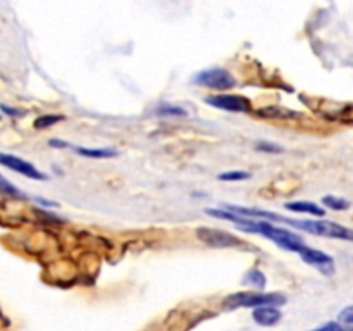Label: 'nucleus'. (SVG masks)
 Instances as JSON below:
<instances>
[{"label":"nucleus","instance_id":"f257e3e1","mask_svg":"<svg viewBox=\"0 0 353 331\" xmlns=\"http://www.w3.org/2000/svg\"><path fill=\"white\" fill-rule=\"evenodd\" d=\"M238 228L243 231H248V233L262 234V237L272 240L276 245H279L281 248H285V250L296 252V254H300V252L303 250V247H305V245H303L302 237L295 234L293 231L272 226V224L268 223V221L247 219L243 224H241V226H238Z\"/></svg>","mask_w":353,"mask_h":331},{"label":"nucleus","instance_id":"f03ea898","mask_svg":"<svg viewBox=\"0 0 353 331\" xmlns=\"http://www.w3.org/2000/svg\"><path fill=\"white\" fill-rule=\"evenodd\" d=\"M286 297L281 293H257V292H240L233 293L224 300L228 309H238V307H265V305H283Z\"/></svg>","mask_w":353,"mask_h":331},{"label":"nucleus","instance_id":"7ed1b4c3","mask_svg":"<svg viewBox=\"0 0 353 331\" xmlns=\"http://www.w3.org/2000/svg\"><path fill=\"white\" fill-rule=\"evenodd\" d=\"M285 224H290L293 228L307 231V233L317 234V237L326 238H341V240H352V231L341 224L331 223V221H296L285 217Z\"/></svg>","mask_w":353,"mask_h":331},{"label":"nucleus","instance_id":"20e7f679","mask_svg":"<svg viewBox=\"0 0 353 331\" xmlns=\"http://www.w3.org/2000/svg\"><path fill=\"white\" fill-rule=\"evenodd\" d=\"M193 83L199 86H203V88L209 90H230L236 85V79L233 78L230 71L226 69H207V71H200L193 76Z\"/></svg>","mask_w":353,"mask_h":331},{"label":"nucleus","instance_id":"39448f33","mask_svg":"<svg viewBox=\"0 0 353 331\" xmlns=\"http://www.w3.org/2000/svg\"><path fill=\"white\" fill-rule=\"evenodd\" d=\"M196 234H199V238L203 243L214 248H233L243 245V241L238 237H234V234L223 230H214V228H199Z\"/></svg>","mask_w":353,"mask_h":331},{"label":"nucleus","instance_id":"423d86ee","mask_svg":"<svg viewBox=\"0 0 353 331\" xmlns=\"http://www.w3.org/2000/svg\"><path fill=\"white\" fill-rule=\"evenodd\" d=\"M205 102L216 109L230 110V112H250L252 110L250 100L241 95H214L207 97Z\"/></svg>","mask_w":353,"mask_h":331},{"label":"nucleus","instance_id":"0eeeda50","mask_svg":"<svg viewBox=\"0 0 353 331\" xmlns=\"http://www.w3.org/2000/svg\"><path fill=\"white\" fill-rule=\"evenodd\" d=\"M0 166H6V168L12 169V171L19 172V174H23V176H28V178H31V179H40V181L47 179V174H45V172H41L40 169H37V166H33L31 162L24 161V159L16 157V155L2 154V152H0Z\"/></svg>","mask_w":353,"mask_h":331},{"label":"nucleus","instance_id":"6e6552de","mask_svg":"<svg viewBox=\"0 0 353 331\" xmlns=\"http://www.w3.org/2000/svg\"><path fill=\"white\" fill-rule=\"evenodd\" d=\"M300 255H302V259L307 262V264L317 268L323 274L326 276L334 274V261L331 255L324 254V252L317 250V248L307 247V245L303 247V250L300 252Z\"/></svg>","mask_w":353,"mask_h":331},{"label":"nucleus","instance_id":"1a4fd4ad","mask_svg":"<svg viewBox=\"0 0 353 331\" xmlns=\"http://www.w3.org/2000/svg\"><path fill=\"white\" fill-rule=\"evenodd\" d=\"M254 319L255 323L262 324V326H274L281 319V312H279L276 307L265 305V307H257L254 310Z\"/></svg>","mask_w":353,"mask_h":331},{"label":"nucleus","instance_id":"9d476101","mask_svg":"<svg viewBox=\"0 0 353 331\" xmlns=\"http://www.w3.org/2000/svg\"><path fill=\"white\" fill-rule=\"evenodd\" d=\"M286 209L292 210V212H302V214H310V216L323 217L326 214V210L323 207H319L314 202H305V200H300V202H288L286 203Z\"/></svg>","mask_w":353,"mask_h":331},{"label":"nucleus","instance_id":"9b49d317","mask_svg":"<svg viewBox=\"0 0 353 331\" xmlns=\"http://www.w3.org/2000/svg\"><path fill=\"white\" fill-rule=\"evenodd\" d=\"M76 154L83 155V157H90V159H110V157H116L117 152L112 150V148L78 147V148H76Z\"/></svg>","mask_w":353,"mask_h":331},{"label":"nucleus","instance_id":"f8f14e48","mask_svg":"<svg viewBox=\"0 0 353 331\" xmlns=\"http://www.w3.org/2000/svg\"><path fill=\"white\" fill-rule=\"evenodd\" d=\"M243 283L245 285H252V286H255V288L262 290L265 286V276L262 274L259 269H252V271H248L247 278L243 279Z\"/></svg>","mask_w":353,"mask_h":331},{"label":"nucleus","instance_id":"ddd939ff","mask_svg":"<svg viewBox=\"0 0 353 331\" xmlns=\"http://www.w3.org/2000/svg\"><path fill=\"white\" fill-rule=\"evenodd\" d=\"M64 119V116H57V114H45V116H40L37 121H34V128L38 130H45V128L54 126L55 123Z\"/></svg>","mask_w":353,"mask_h":331},{"label":"nucleus","instance_id":"4468645a","mask_svg":"<svg viewBox=\"0 0 353 331\" xmlns=\"http://www.w3.org/2000/svg\"><path fill=\"white\" fill-rule=\"evenodd\" d=\"M323 202H324V205L331 207V209H334V210H347L348 207H350V202H348V200L338 199V197H333V195L324 197Z\"/></svg>","mask_w":353,"mask_h":331},{"label":"nucleus","instance_id":"2eb2a0df","mask_svg":"<svg viewBox=\"0 0 353 331\" xmlns=\"http://www.w3.org/2000/svg\"><path fill=\"white\" fill-rule=\"evenodd\" d=\"M252 174L247 171H228L221 172L219 179L221 181H245V179H250Z\"/></svg>","mask_w":353,"mask_h":331},{"label":"nucleus","instance_id":"dca6fc26","mask_svg":"<svg viewBox=\"0 0 353 331\" xmlns=\"http://www.w3.org/2000/svg\"><path fill=\"white\" fill-rule=\"evenodd\" d=\"M157 114H161V116H186V110L174 106H161L157 109Z\"/></svg>","mask_w":353,"mask_h":331},{"label":"nucleus","instance_id":"f3484780","mask_svg":"<svg viewBox=\"0 0 353 331\" xmlns=\"http://www.w3.org/2000/svg\"><path fill=\"white\" fill-rule=\"evenodd\" d=\"M353 309L352 307H347V309L343 310V312L340 314V324L343 328H347V330H352V324H353Z\"/></svg>","mask_w":353,"mask_h":331},{"label":"nucleus","instance_id":"a211bd4d","mask_svg":"<svg viewBox=\"0 0 353 331\" xmlns=\"http://www.w3.org/2000/svg\"><path fill=\"white\" fill-rule=\"evenodd\" d=\"M314 331H352V330H347V328H343L338 323H327V324H323V326L317 328V330Z\"/></svg>","mask_w":353,"mask_h":331},{"label":"nucleus","instance_id":"6ab92c4d","mask_svg":"<svg viewBox=\"0 0 353 331\" xmlns=\"http://www.w3.org/2000/svg\"><path fill=\"white\" fill-rule=\"evenodd\" d=\"M0 190H3V192L10 193V195H17V193H19L16 188H14L12 185H10L9 181H7L6 178H3L2 174H0Z\"/></svg>","mask_w":353,"mask_h":331},{"label":"nucleus","instance_id":"aec40b11","mask_svg":"<svg viewBox=\"0 0 353 331\" xmlns=\"http://www.w3.org/2000/svg\"><path fill=\"white\" fill-rule=\"evenodd\" d=\"M0 109L3 110V112L7 114V116H16V117H19V116H24V112L23 110H17V109H12V107H7V106H0Z\"/></svg>","mask_w":353,"mask_h":331},{"label":"nucleus","instance_id":"412c9836","mask_svg":"<svg viewBox=\"0 0 353 331\" xmlns=\"http://www.w3.org/2000/svg\"><path fill=\"white\" fill-rule=\"evenodd\" d=\"M259 148H261V150H268V152L274 150L276 154H278V152H281V147H276V145H269V143H261L259 145Z\"/></svg>","mask_w":353,"mask_h":331},{"label":"nucleus","instance_id":"4be33fe9","mask_svg":"<svg viewBox=\"0 0 353 331\" xmlns=\"http://www.w3.org/2000/svg\"><path fill=\"white\" fill-rule=\"evenodd\" d=\"M48 145H50V147H59V148L69 147V145L65 143V141H61V140H50V141H48Z\"/></svg>","mask_w":353,"mask_h":331}]
</instances>
